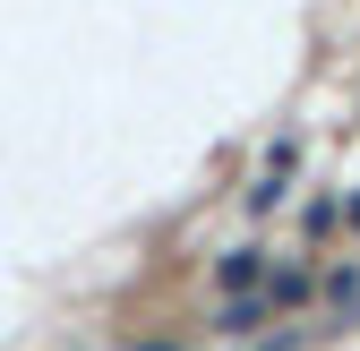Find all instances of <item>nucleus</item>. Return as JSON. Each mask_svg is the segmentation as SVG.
<instances>
[{
	"mask_svg": "<svg viewBox=\"0 0 360 351\" xmlns=\"http://www.w3.org/2000/svg\"><path fill=\"white\" fill-rule=\"evenodd\" d=\"M343 223H352V232H360V197H352V206H343Z\"/></svg>",
	"mask_w": 360,
	"mask_h": 351,
	"instance_id": "obj_5",
	"label": "nucleus"
},
{
	"mask_svg": "<svg viewBox=\"0 0 360 351\" xmlns=\"http://www.w3.org/2000/svg\"><path fill=\"white\" fill-rule=\"evenodd\" d=\"M266 266H275L266 249H223V257H214V291H223V300H240V291L266 283Z\"/></svg>",
	"mask_w": 360,
	"mask_h": 351,
	"instance_id": "obj_1",
	"label": "nucleus"
},
{
	"mask_svg": "<svg viewBox=\"0 0 360 351\" xmlns=\"http://www.w3.org/2000/svg\"><path fill=\"white\" fill-rule=\"evenodd\" d=\"M257 291H266V309H300V300L318 291V274H309V266H266Z\"/></svg>",
	"mask_w": 360,
	"mask_h": 351,
	"instance_id": "obj_2",
	"label": "nucleus"
},
{
	"mask_svg": "<svg viewBox=\"0 0 360 351\" xmlns=\"http://www.w3.org/2000/svg\"><path fill=\"white\" fill-rule=\"evenodd\" d=\"M326 300H335V309H352V300H360V274H352V266H335V274H326Z\"/></svg>",
	"mask_w": 360,
	"mask_h": 351,
	"instance_id": "obj_4",
	"label": "nucleus"
},
{
	"mask_svg": "<svg viewBox=\"0 0 360 351\" xmlns=\"http://www.w3.org/2000/svg\"><path fill=\"white\" fill-rule=\"evenodd\" d=\"M266 317H275V309H266V291H240V300H223V309H214V334H257Z\"/></svg>",
	"mask_w": 360,
	"mask_h": 351,
	"instance_id": "obj_3",
	"label": "nucleus"
}]
</instances>
